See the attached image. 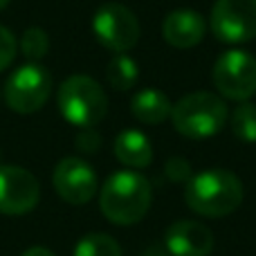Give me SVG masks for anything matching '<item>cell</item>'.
<instances>
[{"label":"cell","mask_w":256,"mask_h":256,"mask_svg":"<svg viewBox=\"0 0 256 256\" xmlns=\"http://www.w3.org/2000/svg\"><path fill=\"white\" fill-rule=\"evenodd\" d=\"M184 202L194 214L204 218H222L234 214L243 202V184L227 168H207L189 178Z\"/></svg>","instance_id":"6da1fadb"},{"label":"cell","mask_w":256,"mask_h":256,"mask_svg":"<svg viewBox=\"0 0 256 256\" xmlns=\"http://www.w3.org/2000/svg\"><path fill=\"white\" fill-rule=\"evenodd\" d=\"M150 184L137 171H117L104 182L99 191L102 214L112 225H135L150 209Z\"/></svg>","instance_id":"7a4b0ae2"},{"label":"cell","mask_w":256,"mask_h":256,"mask_svg":"<svg viewBox=\"0 0 256 256\" xmlns=\"http://www.w3.org/2000/svg\"><path fill=\"white\" fill-rule=\"evenodd\" d=\"M58 110L76 128H94L108 112V97L104 88L86 74H72L56 92Z\"/></svg>","instance_id":"3957f363"},{"label":"cell","mask_w":256,"mask_h":256,"mask_svg":"<svg viewBox=\"0 0 256 256\" xmlns=\"http://www.w3.org/2000/svg\"><path fill=\"white\" fill-rule=\"evenodd\" d=\"M171 122L180 135L189 140H204V137L216 135L225 126L227 106L218 94L198 90L173 104Z\"/></svg>","instance_id":"277c9868"},{"label":"cell","mask_w":256,"mask_h":256,"mask_svg":"<svg viewBox=\"0 0 256 256\" xmlns=\"http://www.w3.org/2000/svg\"><path fill=\"white\" fill-rule=\"evenodd\" d=\"M52 94V76L38 63L18 68L4 86V102L18 115H32L40 110Z\"/></svg>","instance_id":"5b68a950"},{"label":"cell","mask_w":256,"mask_h":256,"mask_svg":"<svg viewBox=\"0 0 256 256\" xmlns=\"http://www.w3.org/2000/svg\"><path fill=\"white\" fill-rule=\"evenodd\" d=\"M214 86L220 97L232 102H250L256 94V58L243 50L220 54L214 66Z\"/></svg>","instance_id":"8992f818"},{"label":"cell","mask_w":256,"mask_h":256,"mask_svg":"<svg viewBox=\"0 0 256 256\" xmlns=\"http://www.w3.org/2000/svg\"><path fill=\"white\" fill-rule=\"evenodd\" d=\"M92 32L104 48L117 54H126L140 40L137 16L120 2H108L97 9L92 18Z\"/></svg>","instance_id":"52a82bcc"},{"label":"cell","mask_w":256,"mask_h":256,"mask_svg":"<svg viewBox=\"0 0 256 256\" xmlns=\"http://www.w3.org/2000/svg\"><path fill=\"white\" fill-rule=\"evenodd\" d=\"M209 22L222 43H250L256 38V0H216Z\"/></svg>","instance_id":"ba28073f"},{"label":"cell","mask_w":256,"mask_h":256,"mask_svg":"<svg viewBox=\"0 0 256 256\" xmlns=\"http://www.w3.org/2000/svg\"><path fill=\"white\" fill-rule=\"evenodd\" d=\"M40 184L27 168L0 166V214L20 216L38 204Z\"/></svg>","instance_id":"9c48e42d"},{"label":"cell","mask_w":256,"mask_h":256,"mask_svg":"<svg viewBox=\"0 0 256 256\" xmlns=\"http://www.w3.org/2000/svg\"><path fill=\"white\" fill-rule=\"evenodd\" d=\"M56 194L70 204H86L97 194V173L79 158H63L52 173Z\"/></svg>","instance_id":"30bf717a"},{"label":"cell","mask_w":256,"mask_h":256,"mask_svg":"<svg viewBox=\"0 0 256 256\" xmlns=\"http://www.w3.org/2000/svg\"><path fill=\"white\" fill-rule=\"evenodd\" d=\"M164 248L171 256H209L214 250V234L204 222L176 220L164 234Z\"/></svg>","instance_id":"8fae6325"},{"label":"cell","mask_w":256,"mask_h":256,"mask_svg":"<svg viewBox=\"0 0 256 256\" xmlns=\"http://www.w3.org/2000/svg\"><path fill=\"white\" fill-rule=\"evenodd\" d=\"M204 18L194 9H176L166 14L162 22V36L168 45L178 50L196 48L204 38Z\"/></svg>","instance_id":"7c38bea8"},{"label":"cell","mask_w":256,"mask_h":256,"mask_svg":"<svg viewBox=\"0 0 256 256\" xmlns=\"http://www.w3.org/2000/svg\"><path fill=\"white\" fill-rule=\"evenodd\" d=\"M115 158L128 168H146L153 162V144L142 130H122L115 140Z\"/></svg>","instance_id":"4fadbf2b"},{"label":"cell","mask_w":256,"mask_h":256,"mask_svg":"<svg viewBox=\"0 0 256 256\" xmlns=\"http://www.w3.org/2000/svg\"><path fill=\"white\" fill-rule=\"evenodd\" d=\"M173 104L158 88H144L130 99V112L142 124H162L171 117Z\"/></svg>","instance_id":"5bb4252c"},{"label":"cell","mask_w":256,"mask_h":256,"mask_svg":"<svg viewBox=\"0 0 256 256\" xmlns=\"http://www.w3.org/2000/svg\"><path fill=\"white\" fill-rule=\"evenodd\" d=\"M137 74L140 68L128 54H117L106 66V79L117 92H128L137 84Z\"/></svg>","instance_id":"9a60e30c"},{"label":"cell","mask_w":256,"mask_h":256,"mask_svg":"<svg viewBox=\"0 0 256 256\" xmlns=\"http://www.w3.org/2000/svg\"><path fill=\"white\" fill-rule=\"evenodd\" d=\"M74 256H122V248L108 234H88L76 243Z\"/></svg>","instance_id":"2e32d148"},{"label":"cell","mask_w":256,"mask_h":256,"mask_svg":"<svg viewBox=\"0 0 256 256\" xmlns=\"http://www.w3.org/2000/svg\"><path fill=\"white\" fill-rule=\"evenodd\" d=\"M232 130L238 140L252 144L256 142V104L240 102L232 115Z\"/></svg>","instance_id":"e0dca14e"},{"label":"cell","mask_w":256,"mask_h":256,"mask_svg":"<svg viewBox=\"0 0 256 256\" xmlns=\"http://www.w3.org/2000/svg\"><path fill=\"white\" fill-rule=\"evenodd\" d=\"M48 50H50V38L45 34V30H40V27H30L20 36V52L30 61L36 63L38 58H43L48 54Z\"/></svg>","instance_id":"ac0fdd59"},{"label":"cell","mask_w":256,"mask_h":256,"mask_svg":"<svg viewBox=\"0 0 256 256\" xmlns=\"http://www.w3.org/2000/svg\"><path fill=\"white\" fill-rule=\"evenodd\" d=\"M14 56H16V38L7 27L0 25V72L12 66Z\"/></svg>","instance_id":"d6986e66"},{"label":"cell","mask_w":256,"mask_h":256,"mask_svg":"<svg viewBox=\"0 0 256 256\" xmlns=\"http://www.w3.org/2000/svg\"><path fill=\"white\" fill-rule=\"evenodd\" d=\"M164 173L168 176V180L171 182H189L191 178V164L189 160L184 158H171L166 162V166H164Z\"/></svg>","instance_id":"ffe728a7"},{"label":"cell","mask_w":256,"mask_h":256,"mask_svg":"<svg viewBox=\"0 0 256 256\" xmlns=\"http://www.w3.org/2000/svg\"><path fill=\"white\" fill-rule=\"evenodd\" d=\"M102 146V137L94 128H81L79 135H76V148L84 150V153H94Z\"/></svg>","instance_id":"44dd1931"},{"label":"cell","mask_w":256,"mask_h":256,"mask_svg":"<svg viewBox=\"0 0 256 256\" xmlns=\"http://www.w3.org/2000/svg\"><path fill=\"white\" fill-rule=\"evenodd\" d=\"M20 256H54V252H52V250H48V248H40V245H36V248L25 250Z\"/></svg>","instance_id":"7402d4cb"},{"label":"cell","mask_w":256,"mask_h":256,"mask_svg":"<svg viewBox=\"0 0 256 256\" xmlns=\"http://www.w3.org/2000/svg\"><path fill=\"white\" fill-rule=\"evenodd\" d=\"M142 256H171V252H168L164 245H150L148 250H144Z\"/></svg>","instance_id":"603a6c76"},{"label":"cell","mask_w":256,"mask_h":256,"mask_svg":"<svg viewBox=\"0 0 256 256\" xmlns=\"http://www.w3.org/2000/svg\"><path fill=\"white\" fill-rule=\"evenodd\" d=\"M9 2H12V0H0V9H4V7H7V4Z\"/></svg>","instance_id":"cb8c5ba5"}]
</instances>
